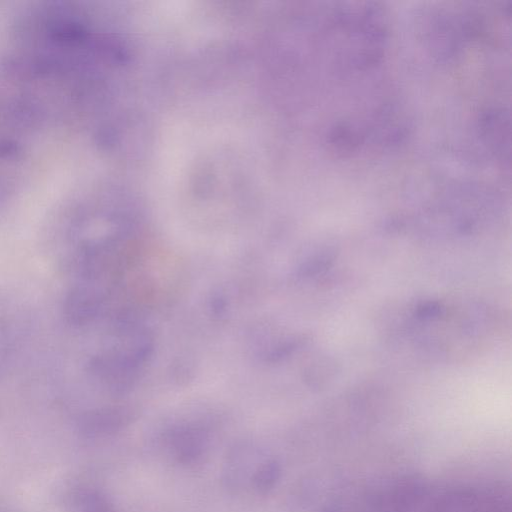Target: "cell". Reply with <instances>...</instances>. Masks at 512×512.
<instances>
[{
  "instance_id": "1",
  "label": "cell",
  "mask_w": 512,
  "mask_h": 512,
  "mask_svg": "<svg viewBox=\"0 0 512 512\" xmlns=\"http://www.w3.org/2000/svg\"><path fill=\"white\" fill-rule=\"evenodd\" d=\"M50 121L26 98L0 101V207L24 184Z\"/></svg>"
},
{
  "instance_id": "2",
  "label": "cell",
  "mask_w": 512,
  "mask_h": 512,
  "mask_svg": "<svg viewBox=\"0 0 512 512\" xmlns=\"http://www.w3.org/2000/svg\"><path fill=\"white\" fill-rule=\"evenodd\" d=\"M28 328L24 307L11 296L0 293V373L17 355Z\"/></svg>"
},
{
  "instance_id": "3",
  "label": "cell",
  "mask_w": 512,
  "mask_h": 512,
  "mask_svg": "<svg viewBox=\"0 0 512 512\" xmlns=\"http://www.w3.org/2000/svg\"><path fill=\"white\" fill-rule=\"evenodd\" d=\"M205 437L201 431L184 429L176 432L171 441L172 450L179 462L196 461L204 452Z\"/></svg>"
},
{
  "instance_id": "4",
  "label": "cell",
  "mask_w": 512,
  "mask_h": 512,
  "mask_svg": "<svg viewBox=\"0 0 512 512\" xmlns=\"http://www.w3.org/2000/svg\"><path fill=\"white\" fill-rule=\"evenodd\" d=\"M281 469L275 460L263 462L253 474V484L260 493L269 492L280 477Z\"/></svg>"
},
{
  "instance_id": "5",
  "label": "cell",
  "mask_w": 512,
  "mask_h": 512,
  "mask_svg": "<svg viewBox=\"0 0 512 512\" xmlns=\"http://www.w3.org/2000/svg\"><path fill=\"white\" fill-rule=\"evenodd\" d=\"M441 310L437 302H426L418 307V315L423 318H432L441 314Z\"/></svg>"
}]
</instances>
